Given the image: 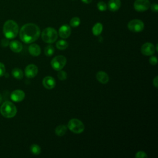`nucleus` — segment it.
Returning <instances> with one entry per match:
<instances>
[{
  "mask_svg": "<svg viewBox=\"0 0 158 158\" xmlns=\"http://www.w3.org/2000/svg\"><path fill=\"white\" fill-rule=\"evenodd\" d=\"M40 29L35 23H28L21 28L19 33L21 40L25 43H31L36 41L40 36Z\"/></svg>",
  "mask_w": 158,
  "mask_h": 158,
  "instance_id": "obj_1",
  "label": "nucleus"
},
{
  "mask_svg": "<svg viewBox=\"0 0 158 158\" xmlns=\"http://www.w3.org/2000/svg\"><path fill=\"white\" fill-rule=\"evenodd\" d=\"M19 33V26L17 23L12 20L6 21L3 25V33L8 39H12L17 36Z\"/></svg>",
  "mask_w": 158,
  "mask_h": 158,
  "instance_id": "obj_2",
  "label": "nucleus"
},
{
  "mask_svg": "<svg viewBox=\"0 0 158 158\" xmlns=\"http://www.w3.org/2000/svg\"><path fill=\"white\" fill-rule=\"evenodd\" d=\"M16 106L10 101H5L1 106L0 112L6 118H12L17 114Z\"/></svg>",
  "mask_w": 158,
  "mask_h": 158,
  "instance_id": "obj_3",
  "label": "nucleus"
},
{
  "mask_svg": "<svg viewBox=\"0 0 158 158\" xmlns=\"http://www.w3.org/2000/svg\"><path fill=\"white\" fill-rule=\"evenodd\" d=\"M57 32L52 27L46 28L41 33L42 40L47 43H54L57 39Z\"/></svg>",
  "mask_w": 158,
  "mask_h": 158,
  "instance_id": "obj_4",
  "label": "nucleus"
},
{
  "mask_svg": "<svg viewBox=\"0 0 158 158\" xmlns=\"http://www.w3.org/2000/svg\"><path fill=\"white\" fill-rule=\"evenodd\" d=\"M68 128L74 133L79 134L85 130V125L81 121L77 118H72L69 120L67 125Z\"/></svg>",
  "mask_w": 158,
  "mask_h": 158,
  "instance_id": "obj_5",
  "label": "nucleus"
},
{
  "mask_svg": "<svg viewBox=\"0 0 158 158\" xmlns=\"http://www.w3.org/2000/svg\"><path fill=\"white\" fill-rule=\"evenodd\" d=\"M66 62L67 59L64 56H57L52 59L51 65L54 70L59 71L64 67Z\"/></svg>",
  "mask_w": 158,
  "mask_h": 158,
  "instance_id": "obj_6",
  "label": "nucleus"
},
{
  "mask_svg": "<svg viewBox=\"0 0 158 158\" xmlns=\"http://www.w3.org/2000/svg\"><path fill=\"white\" fill-rule=\"evenodd\" d=\"M144 27V23L139 19L131 20L128 23V28L133 32H140L143 30Z\"/></svg>",
  "mask_w": 158,
  "mask_h": 158,
  "instance_id": "obj_7",
  "label": "nucleus"
},
{
  "mask_svg": "<svg viewBox=\"0 0 158 158\" xmlns=\"http://www.w3.org/2000/svg\"><path fill=\"white\" fill-rule=\"evenodd\" d=\"M150 2L149 0H135L133 7L138 12H144L150 7Z\"/></svg>",
  "mask_w": 158,
  "mask_h": 158,
  "instance_id": "obj_8",
  "label": "nucleus"
},
{
  "mask_svg": "<svg viewBox=\"0 0 158 158\" xmlns=\"http://www.w3.org/2000/svg\"><path fill=\"white\" fill-rule=\"evenodd\" d=\"M141 53L145 56H151L155 52L154 46L151 43H146L141 48Z\"/></svg>",
  "mask_w": 158,
  "mask_h": 158,
  "instance_id": "obj_9",
  "label": "nucleus"
},
{
  "mask_svg": "<svg viewBox=\"0 0 158 158\" xmlns=\"http://www.w3.org/2000/svg\"><path fill=\"white\" fill-rule=\"evenodd\" d=\"M38 72V67L35 64H30L27 65L25 69V76L29 78L35 77L37 75Z\"/></svg>",
  "mask_w": 158,
  "mask_h": 158,
  "instance_id": "obj_10",
  "label": "nucleus"
},
{
  "mask_svg": "<svg viewBox=\"0 0 158 158\" xmlns=\"http://www.w3.org/2000/svg\"><path fill=\"white\" fill-rule=\"evenodd\" d=\"M25 96V93L22 90L16 89L11 93L10 98L14 102H20L23 100Z\"/></svg>",
  "mask_w": 158,
  "mask_h": 158,
  "instance_id": "obj_11",
  "label": "nucleus"
},
{
  "mask_svg": "<svg viewBox=\"0 0 158 158\" xmlns=\"http://www.w3.org/2000/svg\"><path fill=\"white\" fill-rule=\"evenodd\" d=\"M43 85L45 88L48 89H51L56 86V80L52 77L48 76L43 78Z\"/></svg>",
  "mask_w": 158,
  "mask_h": 158,
  "instance_id": "obj_12",
  "label": "nucleus"
},
{
  "mask_svg": "<svg viewBox=\"0 0 158 158\" xmlns=\"http://www.w3.org/2000/svg\"><path fill=\"white\" fill-rule=\"evenodd\" d=\"M71 33V28L69 25L65 24L62 25L59 29V35L62 38H68Z\"/></svg>",
  "mask_w": 158,
  "mask_h": 158,
  "instance_id": "obj_13",
  "label": "nucleus"
},
{
  "mask_svg": "<svg viewBox=\"0 0 158 158\" xmlns=\"http://www.w3.org/2000/svg\"><path fill=\"white\" fill-rule=\"evenodd\" d=\"M120 0H109L107 4V8L112 12H115L120 9Z\"/></svg>",
  "mask_w": 158,
  "mask_h": 158,
  "instance_id": "obj_14",
  "label": "nucleus"
},
{
  "mask_svg": "<svg viewBox=\"0 0 158 158\" xmlns=\"http://www.w3.org/2000/svg\"><path fill=\"white\" fill-rule=\"evenodd\" d=\"M96 78L98 81L102 84H106L109 80V75L103 71H99L96 73Z\"/></svg>",
  "mask_w": 158,
  "mask_h": 158,
  "instance_id": "obj_15",
  "label": "nucleus"
},
{
  "mask_svg": "<svg viewBox=\"0 0 158 158\" xmlns=\"http://www.w3.org/2000/svg\"><path fill=\"white\" fill-rule=\"evenodd\" d=\"M28 51L31 56H38L41 53V48L37 44H32L29 46Z\"/></svg>",
  "mask_w": 158,
  "mask_h": 158,
  "instance_id": "obj_16",
  "label": "nucleus"
},
{
  "mask_svg": "<svg viewBox=\"0 0 158 158\" xmlns=\"http://www.w3.org/2000/svg\"><path fill=\"white\" fill-rule=\"evenodd\" d=\"M10 48L14 52H19L22 50L23 46L19 41H12L10 43Z\"/></svg>",
  "mask_w": 158,
  "mask_h": 158,
  "instance_id": "obj_17",
  "label": "nucleus"
},
{
  "mask_svg": "<svg viewBox=\"0 0 158 158\" xmlns=\"http://www.w3.org/2000/svg\"><path fill=\"white\" fill-rule=\"evenodd\" d=\"M67 130V127L65 125H60L57 126L55 129V133L56 134L59 136H62L64 135Z\"/></svg>",
  "mask_w": 158,
  "mask_h": 158,
  "instance_id": "obj_18",
  "label": "nucleus"
},
{
  "mask_svg": "<svg viewBox=\"0 0 158 158\" xmlns=\"http://www.w3.org/2000/svg\"><path fill=\"white\" fill-rule=\"evenodd\" d=\"M102 31V25L99 22L96 23L93 27L92 32H93V34L95 36L99 35L101 33Z\"/></svg>",
  "mask_w": 158,
  "mask_h": 158,
  "instance_id": "obj_19",
  "label": "nucleus"
},
{
  "mask_svg": "<svg viewBox=\"0 0 158 158\" xmlns=\"http://www.w3.org/2000/svg\"><path fill=\"white\" fill-rule=\"evenodd\" d=\"M12 74L15 78L18 80H21L23 76L22 70L19 68H14L12 70Z\"/></svg>",
  "mask_w": 158,
  "mask_h": 158,
  "instance_id": "obj_20",
  "label": "nucleus"
},
{
  "mask_svg": "<svg viewBox=\"0 0 158 158\" xmlns=\"http://www.w3.org/2000/svg\"><path fill=\"white\" fill-rule=\"evenodd\" d=\"M69 46L68 43L63 40H59L57 43H56V47L57 49H60V50H64L65 49Z\"/></svg>",
  "mask_w": 158,
  "mask_h": 158,
  "instance_id": "obj_21",
  "label": "nucleus"
},
{
  "mask_svg": "<svg viewBox=\"0 0 158 158\" xmlns=\"http://www.w3.org/2000/svg\"><path fill=\"white\" fill-rule=\"evenodd\" d=\"M30 149L31 152L34 155H38L41 153V148L37 144H32L30 146Z\"/></svg>",
  "mask_w": 158,
  "mask_h": 158,
  "instance_id": "obj_22",
  "label": "nucleus"
},
{
  "mask_svg": "<svg viewBox=\"0 0 158 158\" xmlns=\"http://www.w3.org/2000/svg\"><path fill=\"white\" fill-rule=\"evenodd\" d=\"M54 52V47L51 45L49 44L47 46H46V48H44V54L46 56H51Z\"/></svg>",
  "mask_w": 158,
  "mask_h": 158,
  "instance_id": "obj_23",
  "label": "nucleus"
},
{
  "mask_svg": "<svg viewBox=\"0 0 158 158\" xmlns=\"http://www.w3.org/2000/svg\"><path fill=\"white\" fill-rule=\"evenodd\" d=\"M80 19L77 17H73L70 21V25L72 27H77L80 25Z\"/></svg>",
  "mask_w": 158,
  "mask_h": 158,
  "instance_id": "obj_24",
  "label": "nucleus"
},
{
  "mask_svg": "<svg viewBox=\"0 0 158 158\" xmlns=\"http://www.w3.org/2000/svg\"><path fill=\"white\" fill-rule=\"evenodd\" d=\"M97 7L100 11H105L107 9V6L103 1H99L97 4Z\"/></svg>",
  "mask_w": 158,
  "mask_h": 158,
  "instance_id": "obj_25",
  "label": "nucleus"
},
{
  "mask_svg": "<svg viewBox=\"0 0 158 158\" xmlns=\"http://www.w3.org/2000/svg\"><path fill=\"white\" fill-rule=\"evenodd\" d=\"M67 77V74L65 71L63 70H59V72L57 73V77L60 80H66Z\"/></svg>",
  "mask_w": 158,
  "mask_h": 158,
  "instance_id": "obj_26",
  "label": "nucleus"
},
{
  "mask_svg": "<svg viewBox=\"0 0 158 158\" xmlns=\"http://www.w3.org/2000/svg\"><path fill=\"white\" fill-rule=\"evenodd\" d=\"M135 157L136 158H146L148 156H147V154L145 152L140 151H138L136 153Z\"/></svg>",
  "mask_w": 158,
  "mask_h": 158,
  "instance_id": "obj_27",
  "label": "nucleus"
},
{
  "mask_svg": "<svg viewBox=\"0 0 158 158\" xmlns=\"http://www.w3.org/2000/svg\"><path fill=\"white\" fill-rule=\"evenodd\" d=\"M149 63L152 65H155L157 64V59L156 56H152L151 57L149 58Z\"/></svg>",
  "mask_w": 158,
  "mask_h": 158,
  "instance_id": "obj_28",
  "label": "nucleus"
},
{
  "mask_svg": "<svg viewBox=\"0 0 158 158\" xmlns=\"http://www.w3.org/2000/svg\"><path fill=\"white\" fill-rule=\"evenodd\" d=\"M5 72H6V68L4 65L0 62V77L3 76L5 74Z\"/></svg>",
  "mask_w": 158,
  "mask_h": 158,
  "instance_id": "obj_29",
  "label": "nucleus"
},
{
  "mask_svg": "<svg viewBox=\"0 0 158 158\" xmlns=\"http://www.w3.org/2000/svg\"><path fill=\"white\" fill-rule=\"evenodd\" d=\"M151 6V9L152 10V11H153L154 12H157L158 10V5L156 3H153L151 5H150Z\"/></svg>",
  "mask_w": 158,
  "mask_h": 158,
  "instance_id": "obj_30",
  "label": "nucleus"
},
{
  "mask_svg": "<svg viewBox=\"0 0 158 158\" xmlns=\"http://www.w3.org/2000/svg\"><path fill=\"white\" fill-rule=\"evenodd\" d=\"M158 77L156 76L154 79H153V81H152V83H153V85H154V86L156 88H157L158 86Z\"/></svg>",
  "mask_w": 158,
  "mask_h": 158,
  "instance_id": "obj_31",
  "label": "nucleus"
},
{
  "mask_svg": "<svg viewBox=\"0 0 158 158\" xmlns=\"http://www.w3.org/2000/svg\"><path fill=\"white\" fill-rule=\"evenodd\" d=\"M81 1L85 4H89L91 2L92 0H81Z\"/></svg>",
  "mask_w": 158,
  "mask_h": 158,
  "instance_id": "obj_32",
  "label": "nucleus"
},
{
  "mask_svg": "<svg viewBox=\"0 0 158 158\" xmlns=\"http://www.w3.org/2000/svg\"><path fill=\"white\" fill-rule=\"evenodd\" d=\"M2 98L1 94H0V104H1V102H2Z\"/></svg>",
  "mask_w": 158,
  "mask_h": 158,
  "instance_id": "obj_33",
  "label": "nucleus"
}]
</instances>
